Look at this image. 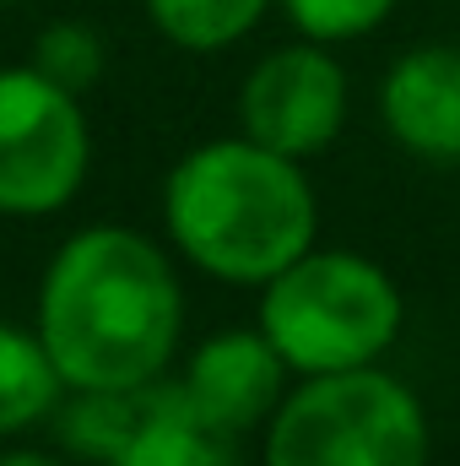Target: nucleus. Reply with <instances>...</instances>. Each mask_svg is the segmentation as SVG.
<instances>
[{
  "instance_id": "f257e3e1",
  "label": "nucleus",
  "mask_w": 460,
  "mask_h": 466,
  "mask_svg": "<svg viewBox=\"0 0 460 466\" xmlns=\"http://www.w3.org/2000/svg\"><path fill=\"white\" fill-rule=\"evenodd\" d=\"M185 331V288L141 228L71 233L38 282V337L71 390H130L168 374Z\"/></svg>"
},
{
  "instance_id": "f03ea898",
  "label": "nucleus",
  "mask_w": 460,
  "mask_h": 466,
  "mask_svg": "<svg viewBox=\"0 0 460 466\" xmlns=\"http://www.w3.org/2000/svg\"><path fill=\"white\" fill-rule=\"evenodd\" d=\"M163 228L195 271L233 288H265L315 249L320 207L298 157H282L238 130L190 147L168 168Z\"/></svg>"
},
{
  "instance_id": "7ed1b4c3",
  "label": "nucleus",
  "mask_w": 460,
  "mask_h": 466,
  "mask_svg": "<svg viewBox=\"0 0 460 466\" xmlns=\"http://www.w3.org/2000/svg\"><path fill=\"white\" fill-rule=\"evenodd\" d=\"M395 277L357 249H304L260 288V331L293 374L368 369L401 337Z\"/></svg>"
},
{
  "instance_id": "20e7f679",
  "label": "nucleus",
  "mask_w": 460,
  "mask_h": 466,
  "mask_svg": "<svg viewBox=\"0 0 460 466\" xmlns=\"http://www.w3.org/2000/svg\"><path fill=\"white\" fill-rule=\"evenodd\" d=\"M265 466H428V418L385 369L304 374L265 423Z\"/></svg>"
},
{
  "instance_id": "39448f33",
  "label": "nucleus",
  "mask_w": 460,
  "mask_h": 466,
  "mask_svg": "<svg viewBox=\"0 0 460 466\" xmlns=\"http://www.w3.org/2000/svg\"><path fill=\"white\" fill-rule=\"evenodd\" d=\"M49 423L65 451L98 466H238L244 440L168 374L130 390H65Z\"/></svg>"
},
{
  "instance_id": "423d86ee",
  "label": "nucleus",
  "mask_w": 460,
  "mask_h": 466,
  "mask_svg": "<svg viewBox=\"0 0 460 466\" xmlns=\"http://www.w3.org/2000/svg\"><path fill=\"white\" fill-rule=\"evenodd\" d=\"M93 163L82 98L33 66L0 71V212L49 218L71 207Z\"/></svg>"
},
{
  "instance_id": "0eeeda50",
  "label": "nucleus",
  "mask_w": 460,
  "mask_h": 466,
  "mask_svg": "<svg viewBox=\"0 0 460 466\" xmlns=\"http://www.w3.org/2000/svg\"><path fill=\"white\" fill-rule=\"evenodd\" d=\"M346 125V71L331 44H282L238 87V130L282 157H320Z\"/></svg>"
},
{
  "instance_id": "6e6552de",
  "label": "nucleus",
  "mask_w": 460,
  "mask_h": 466,
  "mask_svg": "<svg viewBox=\"0 0 460 466\" xmlns=\"http://www.w3.org/2000/svg\"><path fill=\"white\" fill-rule=\"evenodd\" d=\"M379 119L395 147L428 163H460V49L417 44L379 82Z\"/></svg>"
},
{
  "instance_id": "1a4fd4ad",
  "label": "nucleus",
  "mask_w": 460,
  "mask_h": 466,
  "mask_svg": "<svg viewBox=\"0 0 460 466\" xmlns=\"http://www.w3.org/2000/svg\"><path fill=\"white\" fill-rule=\"evenodd\" d=\"M287 374H293L287 358L271 348V337L255 326V331H212L201 348L190 352L179 380L190 385V396L217 423H228L233 434H249V429L271 423V412L282 407Z\"/></svg>"
},
{
  "instance_id": "9d476101",
  "label": "nucleus",
  "mask_w": 460,
  "mask_h": 466,
  "mask_svg": "<svg viewBox=\"0 0 460 466\" xmlns=\"http://www.w3.org/2000/svg\"><path fill=\"white\" fill-rule=\"evenodd\" d=\"M65 374L55 363V352L44 348L38 326L22 331L11 320H0V440L38 429L55 418V407L65 401Z\"/></svg>"
},
{
  "instance_id": "9b49d317",
  "label": "nucleus",
  "mask_w": 460,
  "mask_h": 466,
  "mask_svg": "<svg viewBox=\"0 0 460 466\" xmlns=\"http://www.w3.org/2000/svg\"><path fill=\"white\" fill-rule=\"evenodd\" d=\"M265 11L271 0H146V16L157 22V33L195 55L238 44Z\"/></svg>"
},
{
  "instance_id": "f8f14e48",
  "label": "nucleus",
  "mask_w": 460,
  "mask_h": 466,
  "mask_svg": "<svg viewBox=\"0 0 460 466\" xmlns=\"http://www.w3.org/2000/svg\"><path fill=\"white\" fill-rule=\"evenodd\" d=\"M104 60H109V55H104V38H98L87 22H49V27L33 38V60H27V66L82 98L87 87H98Z\"/></svg>"
},
{
  "instance_id": "ddd939ff",
  "label": "nucleus",
  "mask_w": 460,
  "mask_h": 466,
  "mask_svg": "<svg viewBox=\"0 0 460 466\" xmlns=\"http://www.w3.org/2000/svg\"><path fill=\"white\" fill-rule=\"evenodd\" d=\"M401 0H282L287 22L315 38V44H346V38H363L374 33Z\"/></svg>"
},
{
  "instance_id": "4468645a",
  "label": "nucleus",
  "mask_w": 460,
  "mask_h": 466,
  "mask_svg": "<svg viewBox=\"0 0 460 466\" xmlns=\"http://www.w3.org/2000/svg\"><path fill=\"white\" fill-rule=\"evenodd\" d=\"M0 466H65L60 456H49V451H5Z\"/></svg>"
},
{
  "instance_id": "2eb2a0df",
  "label": "nucleus",
  "mask_w": 460,
  "mask_h": 466,
  "mask_svg": "<svg viewBox=\"0 0 460 466\" xmlns=\"http://www.w3.org/2000/svg\"><path fill=\"white\" fill-rule=\"evenodd\" d=\"M0 5H11V0H0Z\"/></svg>"
}]
</instances>
